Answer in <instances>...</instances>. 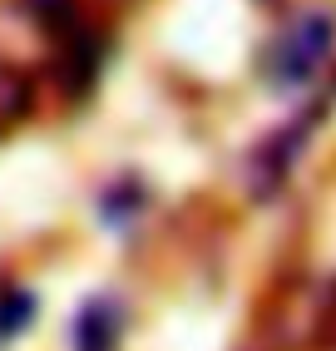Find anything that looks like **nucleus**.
<instances>
[{"label": "nucleus", "instance_id": "1", "mask_svg": "<svg viewBox=\"0 0 336 351\" xmlns=\"http://www.w3.org/2000/svg\"><path fill=\"white\" fill-rule=\"evenodd\" d=\"M331 55V15H302L287 25L272 50V80L277 84H307Z\"/></svg>", "mask_w": 336, "mask_h": 351}, {"label": "nucleus", "instance_id": "2", "mask_svg": "<svg viewBox=\"0 0 336 351\" xmlns=\"http://www.w3.org/2000/svg\"><path fill=\"white\" fill-rule=\"evenodd\" d=\"M114 302H89V312L75 326V346L80 351H114L119 341V312H109Z\"/></svg>", "mask_w": 336, "mask_h": 351}, {"label": "nucleus", "instance_id": "3", "mask_svg": "<svg viewBox=\"0 0 336 351\" xmlns=\"http://www.w3.org/2000/svg\"><path fill=\"white\" fill-rule=\"evenodd\" d=\"M20 109H25V89H20V80L10 75L5 64H0V129H5Z\"/></svg>", "mask_w": 336, "mask_h": 351}]
</instances>
